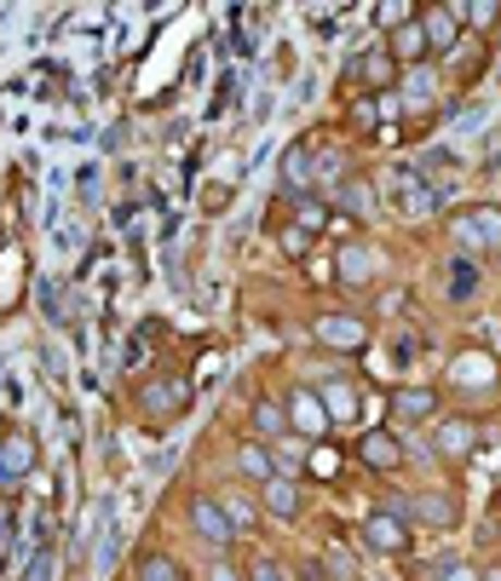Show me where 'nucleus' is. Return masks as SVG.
I'll return each mask as SVG.
<instances>
[{"mask_svg": "<svg viewBox=\"0 0 501 581\" xmlns=\"http://www.w3.org/2000/svg\"><path fill=\"white\" fill-rule=\"evenodd\" d=\"M450 231H455V243H461V254H467V259H478V254H501V208H490V202L461 208Z\"/></svg>", "mask_w": 501, "mask_h": 581, "instance_id": "nucleus-1", "label": "nucleus"}, {"mask_svg": "<svg viewBox=\"0 0 501 581\" xmlns=\"http://www.w3.org/2000/svg\"><path fill=\"white\" fill-rule=\"evenodd\" d=\"M364 547L380 553V558H404L415 547V530H410V518L398 512V507H375L364 518Z\"/></svg>", "mask_w": 501, "mask_h": 581, "instance_id": "nucleus-2", "label": "nucleus"}, {"mask_svg": "<svg viewBox=\"0 0 501 581\" xmlns=\"http://www.w3.org/2000/svg\"><path fill=\"white\" fill-rule=\"evenodd\" d=\"M185 404H191V386H185V380H173V374H150V380H138V386H133V409L145 420H168Z\"/></svg>", "mask_w": 501, "mask_h": 581, "instance_id": "nucleus-3", "label": "nucleus"}, {"mask_svg": "<svg viewBox=\"0 0 501 581\" xmlns=\"http://www.w3.org/2000/svg\"><path fill=\"white\" fill-rule=\"evenodd\" d=\"M478 420L473 415H438L432 420V455L438 460H450V467H461V460H473V449H478Z\"/></svg>", "mask_w": 501, "mask_h": 581, "instance_id": "nucleus-4", "label": "nucleus"}, {"mask_svg": "<svg viewBox=\"0 0 501 581\" xmlns=\"http://www.w3.org/2000/svg\"><path fill=\"white\" fill-rule=\"evenodd\" d=\"M450 386L455 392H496L501 386V363L485 346H467V351L450 357Z\"/></svg>", "mask_w": 501, "mask_h": 581, "instance_id": "nucleus-5", "label": "nucleus"}, {"mask_svg": "<svg viewBox=\"0 0 501 581\" xmlns=\"http://www.w3.org/2000/svg\"><path fill=\"white\" fill-rule=\"evenodd\" d=\"M387 507L404 512L410 530H415V524H427V530H455V524H461L455 495H444V490H427V495H410V500H387Z\"/></svg>", "mask_w": 501, "mask_h": 581, "instance_id": "nucleus-6", "label": "nucleus"}, {"mask_svg": "<svg viewBox=\"0 0 501 581\" xmlns=\"http://www.w3.org/2000/svg\"><path fill=\"white\" fill-rule=\"evenodd\" d=\"M311 334H317V346H329V351H364L369 346V323L352 311H323L311 323Z\"/></svg>", "mask_w": 501, "mask_h": 581, "instance_id": "nucleus-7", "label": "nucleus"}, {"mask_svg": "<svg viewBox=\"0 0 501 581\" xmlns=\"http://www.w3.org/2000/svg\"><path fill=\"white\" fill-rule=\"evenodd\" d=\"M283 409H289V432L311 437V444H323V437H329V427H334V420H329V409H323V397H317L311 386H294Z\"/></svg>", "mask_w": 501, "mask_h": 581, "instance_id": "nucleus-8", "label": "nucleus"}, {"mask_svg": "<svg viewBox=\"0 0 501 581\" xmlns=\"http://www.w3.org/2000/svg\"><path fill=\"white\" fill-rule=\"evenodd\" d=\"M191 530L208 541V547H231L236 541V524H231V507L213 495H191Z\"/></svg>", "mask_w": 501, "mask_h": 581, "instance_id": "nucleus-9", "label": "nucleus"}, {"mask_svg": "<svg viewBox=\"0 0 501 581\" xmlns=\"http://www.w3.org/2000/svg\"><path fill=\"white\" fill-rule=\"evenodd\" d=\"M357 460H364L369 472H398L404 467V437L387 432V427H364V437H357Z\"/></svg>", "mask_w": 501, "mask_h": 581, "instance_id": "nucleus-10", "label": "nucleus"}, {"mask_svg": "<svg viewBox=\"0 0 501 581\" xmlns=\"http://www.w3.org/2000/svg\"><path fill=\"white\" fill-rule=\"evenodd\" d=\"M35 437L29 432H7L0 437V490H12V484H24V478L35 472Z\"/></svg>", "mask_w": 501, "mask_h": 581, "instance_id": "nucleus-11", "label": "nucleus"}, {"mask_svg": "<svg viewBox=\"0 0 501 581\" xmlns=\"http://www.w3.org/2000/svg\"><path fill=\"white\" fill-rule=\"evenodd\" d=\"M415 17H420V35H427V52L432 58H450L461 47V17L450 7H420Z\"/></svg>", "mask_w": 501, "mask_h": 581, "instance_id": "nucleus-12", "label": "nucleus"}, {"mask_svg": "<svg viewBox=\"0 0 501 581\" xmlns=\"http://www.w3.org/2000/svg\"><path fill=\"white\" fill-rule=\"evenodd\" d=\"M375 271H380V254L369 248V243H340V254H334V276L340 283H352V288H364V283H375Z\"/></svg>", "mask_w": 501, "mask_h": 581, "instance_id": "nucleus-13", "label": "nucleus"}, {"mask_svg": "<svg viewBox=\"0 0 501 581\" xmlns=\"http://www.w3.org/2000/svg\"><path fill=\"white\" fill-rule=\"evenodd\" d=\"M277 185H283L289 202H294V196H306V190H317L311 185V145H289L283 150V162H277Z\"/></svg>", "mask_w": 501, "mask_h": 581, "instance_id": "nucleus-14", "label": "nucleus"}, {"mask_svg": "<svg viewBox=\"0 0 501 581\" xmlns=\"http://www.w3.org/2000/svg\"><path fill=\"white\" fill-rule=\"evenodd\" d=\"M259 507H266V518H277V524H289V518H300V484L271 472L266 484H259Z\"/></svg>", "mask_w": 501, "mask_h": 581, "instance_id": "nucleus-15", "label": "nucleus"}, {"mask_svg": "<svg viewBox=\"0 0 501 581\" xmlns=\"http://www.w3.org/2000/svg\"><path fill=\"white\" fill-rule=\"evenodd\" d=\"M352 82H364V87H375V92H392V87H398L392 52L375 47V52H364V58H352Z\"/></svg>", "mask_w": 501, "mask_h": 581, "instance_id": "nucleus-16", "label": "nucleus"}, {"mask_svg": "<svg viewBox=\"0 0 501 581\" xmlns=\"http://www.w3.org/2000/svg\"><path fill=\"white\" fill-rule=\"evenodd\" d=\"M387 404H392V415H398V420H432L444 397H438L432 386H398V392L387 397Z\"/></svg>", "mask_w": 501, "mask_h": 581, "instance_id": "nucleus-17", "label": "nucleus"}, {"mask_svg": "<svg viewBox=\"0 0 501 581\" xmlns=\"http://www.w3.org/2000/svg\"><path fill=\"white\" fill-rule=\"evenodd\" d=\"M289 437V409L277 397H259L254 404V444H283Z\"/></svg>", "mask_w": 501, "mask_h": 581, "instance_id": "nucleus-18", "label": "nucleus"}, {"mask_svg": "<svg viewBox=\"0 0 501 581\" xmlns=\"http://www.w3.org/2000/svg\"><path fill=\"white\" fill-rule=\"evenodd\" d=\"M398 92H404V110H420V115H427V110H432V98H438V75H432V64L404 70V82H398Z\"/></svg>", "mask_w": 501, "mask_h": 581, "instance_id": "nucleus-19", "label": "nucleus"}, {"mask_svg": "<svg viewBox=\"0 0 501 581\" xmlns=\"http://www.w3.org/2000/svg\"><path fill=\"white\" fill-rule=\"evenodd\" d=\"M294 219H289V225H300V231H323L329 225V219H334V208H329V196L323 190H306V196H294Z\"/></svg>", "mask_w": 501, "mask_h": 581, "instance_id": "nucleus-20", "label": "nucleus"}, {"mask_svg": "<svg viewBox=\"0 0 501 581\" xmlns=\"http://www.w3.org/2000/svg\"><path fill=\"white\" fill-rule=\"evenodd\" d=\"M444 276H450V283H444V294L455 299V306H467V299L478 294V259H467V254H455Z\"/></svg>", "mask_w": 501, "mask_h": 581, "instance_id": "nucleus-21", "label": "nucleus"}, {"mask_svg": "<svg viewBox=\"0 0 501 581\" xmlns=\"http://www.w3.org/2000/svg\"><path fill=\"white\" fill-rule=\"evenodd\" d=\"M236 472H243L248 484H266V478L277 472V460H271V449H266V444H254V437H248V444L236 449Z\"/></svg>", "mask_w": 501, "mask_h": 581, "instance_id": "nucleus-22", "label": "nucleus"}, {"mask_svg": "<svg viewBox=\"0 0 501 581\" xmlns=\"http://www.w3.org/2000/svg\"><path fill=\"white\" fill-rule=\"evenodd\" d=\"M317 397H323V409H329V420L340 427V420H357L352 409H357V392L352 386H340V380H329V386H311Z\"/></svg>", "mask_w": 501, "mask_h": 581, "instance_id": "nucleus-23", "label": "nucleus"}, {"mask_svg": "<svg viewBox=\"0 0 501 581\" xmlns=\"http://www.w3.org/2000/svg\"><path fill=\"white\" fill-rule=\"evenodd\" d=\"M461 24H473V29H496L501 24V0H461V7H450Z\"/></svg>", "mask_w": 501, "mask_h": 581, "instance_id": "nucleus-24", "label": "nucleus"}, {"mask_svg": "<svg viewBox=\"0 0 501 581\" xmlns=\"http://www.w3.org/2000/svg\"><path fill=\"white\" fill-rule=\"evenodd\" d=\"M133 581H185V570H179L168 553H145V558H138V570H133Z\"/></svg>", "mask_w": 501, "mask_h": 581, "instance_id": "nucleus-25", "label": "nucleus"}, {"mask_svg": "<svg viewBox=\"0 0 501 581\" xmlns=\"http://www.w3.org/2000/svg\"><path fill=\"white\" fill-rule=\"evenodd\" d=\"M438 208V185H427V178H410V185H404V213H415V219H427Z\"/></svg>", "mask_w": 501, "mask_h": 581, "instance_id": "nucleus-26", "label": "nucleus"}, {"mask_svg": "<svg viewBox=\"0 0 501 581\" xmlns=\"http://www.w3.org/2000/svg\"><path fill=\"white\" fill-rule=\"evenodd\" d=\"M415 12H420V7H410V0H380V7H375V24H380V29L392 35V29L415 24Z\"/></svg>", "mask_w": 501, "mask_h": 581, "instance_id": "nucleus-27", "label": "nucleus"}, {"mask_svg": "<svg viewBox=\"0 0 501 581\" xmlns=\"http://www.w3.org/2000/svg\"><path fill=\"white\" fill-rule=\"evenodd\" d=\"M243 581H294V576H289V565H277L271 553H259L254 565H248V576H243Z\"/></svg>", "mask_w": 501, "mask_h": 581, "instance_id": "nucleus-28", "label": "nucleus"}, {"mask_svg": "<svg viewBox=\"0 0 501 581\" xmlns=\"http://www.w3.org/2000/svg\"><path fill=\"white\" fill-rule=\"evenodd\" d=\"M277 243H283V254H289V259H306V254H311V231L283 225V231H277Z\"/></svg>", "mask_w": 501, "mask_h": 581, "instance_id": "nucleus-29", "label": "nucleus"}, {"mask_svg": "<svg viewBox=\"0 0 501 581\" xmlns=\"http://www.w3.org/2000/svg\"><path fill=\"white\" fill-rule=\"evenodd\" d=\"M432 581H478V565H444Z\"/></svg>", "mask_w": 501, "mask_h": 581, "instance_id": "nucleus-30", "label": "nucleus"}, {"mask_svg": "<svg viewBox=\"0 0 501 581\" xmlns=\"http://www.w3.org/2000/svg\"><path fill=\"white\" fill-rule=\"evenodd\" d=\"M334 460H340V455H334L329 444H323V449H311V472H317V478H329V472H334Z\"/></svg>", "mask_w": 501, "mask_h": 581, "instance_id": "nucleus-31", "label": "nucleus"}, {"mask_svg": "<svg viewBox=\"0 0 501 581\" xmlns=\"http://www.w3.org/2000/svg\"><path fill=\"white\" fill-rule=\"evenodd\" d=\"M52 576V553H35V565L24 570V581H47Z\"/></svg>", "mask_w": 501, "mask_h": 581, "instance_id": "nucleus-32", "label": "nucleus"}, {"mask_svg": "<svg viewBox=\"0 0 501 581\" xmlns=\"http://www.w3.org/2000/svg\"><path fill=\"white\" fill-rule=\"evenodd\" d=\"M208 581H243V576L231 570V558H213V565H208Z\"/></svg>", "mask_w": 501, "mask_h": 581, "instance_id": "nucleus-33", "label": "nucleus"}, {"mask_svg": "<svg viewBox=\"0 0 501 581\" xmlns=\"http://www.w3.org/2000/svg\"><path fill=\"white\" fill-rule=\"evenodd\" d=\"M478 581H501V565H478Z\"/></svg>", "mask_w": 501, "mask_h": 581, "instance_id": "nucleus-34", "label": "nucleus"}, {"mask_svg": "<svg viewBox=\"0 0 501 581\" xmlns=\"http://www.w3.org/2000/svg\"><path fill=\"white\" fill-rule=\"evenodd\" d=\"M496 507H501V484H496Z\"/></svg>", "mask_w": 501, "mask_h": 581, "instance_id": "nucleus-35", "label": "nucleus"}]
</instances>
